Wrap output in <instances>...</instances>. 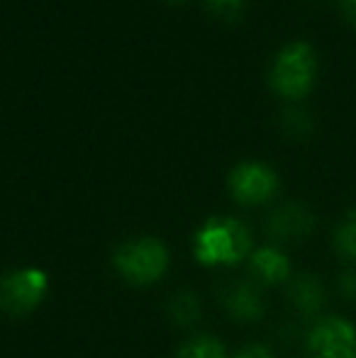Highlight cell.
Returning <instances> with one entry per match:
<instances>
[{"label": "cell", "mask_w": 356, "mask_h": 358, "mask_svg": "<svg viewBox=\"0 0 356 358\" xmlns=\"http://www.w3.org/2000/svg\"><path fill=\"white\" fill-rule=\"evenodd\" d=\"M288 297L295 310L310 317L318 315L325 305V290L315 275H298L288 287Z\"/></svg>", "instance_id": "obj_10"}, {"label": "cell", "mask_w": 356, "mask_h": 358, "mask_svg": "<svg viewBox=\"0 0 356 358\" xmlns=\"http://www.w3.org/2000/svg\"><path fill=\"white\" fill-rule=\"evenodd\" d=\"M313 227L315 217L305 205L285 203L271 213L266 229L276 241H300L313 231Z\"/></svg>", "instance_id": "obj_7"}, {"label": "cell", "mask_w": 356, "mask_h": 358, "mask_svg": "<svg viewBox=\"0 0 356 358\" xmlns=\"http://www.w3.org/2000/svg\"><path fill=\"white\" fill-rule=\"evenodd\" d=\"M247 0H208V5L218 15H237L244 8Z\"/></svg>", "instance_id": "obj_15"}, {"label": "cell", "mask_w": 356, "mask_h": 358, "mask_svg": "<svg viewBox=\"0 0 356 358\" xmlns=\"http://www.w3.org/2000/svg\"><path fill=\"white\" fill-rule=\"evenodd\" d=\"M229 193L239 205H264L278 193V173L264 161H242L229 171Z\"/></svg>", "instance_id": "obj_5"}, {"label": "cell", "mask_w": 356, "mask_h": 358, "mask_svg": "<svg viewBox=\"0 0 356 358\" xmlns=\"http://www.w3.org/2000/svg\"><path fill=\"white\" fill-rule=\"evenodd\" d=\"M171 315L173 320L180 322V324H190V322L198 320L200 315V305L198 300H195V295H190V292H180L171 300Z\"/></svg>", "instance_id": "obj_13"}, {"label": "cell", "mask_w": 356, "mask_h": 358, "mask_svg": "<svg viewBox=\"0 0 356 358\" xmlns=\"http://www.w3.org/2000/svg\"><path fill=\"white\" fill-rule=\"evenodd\" d=\"M334 249L347 261H356V208L339 220L337 229H334Z\"/></svg>", "instance_id": "obj_11"}, {"label": "cell", "mask_w": 356, "mask_h": 358, "mask_svg": "<svg viewBox=\"0 0 356 358\" xmlns=\"http://www.w3.org/2000/svg\"><path fill=\"white\" fill-rule=\"evenodd\" d=\"M285 127L295 134H303L310 129V120L305 110H285Z\"/></svg>", "instance_id": "obj_14"}, {"label": "cell", "mask_w": 356, "mask_h": 358, "mask_svg": "<svg viewBox=\"0 0 356 358\" xmlns=\"http://www.w3.org/2000/svg\"><path fill=\"white\" fill-rule=\"evenodd\" d=\"M49 290V278L42 268H17L0 278V310L22 317L42 305Z\"/></svg>", "instance_id": "obj_4"}, {"label": "cell", "mask_w": 356, "mask_h": 358, "mask_svg": "<svg viewBox=\"0 0 356 358\" xmlns=\"http://www.w3.org/2000/svg\"><path fill=\"white\" fill-rule=\"evenodd\" d=\"M339 3V10H342V15L349 20L352 24H356V0H337Z\"/></svg>", "instance_id": "obj_18"}, {"label": "cell", "mask_w": 356, "mask_h": 358, "mask_svg": "<svg viewBox=\"0 0 356 358\" xmlns=\"http://www.w3.org/2000/svg\"><path fill=\"white\" fill-rule=\"evenodd\" d=\"M176 358H227V351L213 336H195L180 346Z\"/></svg>", "instance_id": "obj_12"}, {"label": "cell", "mask_w": 356, "mask_h": 358, "mask_svg": "<svg viewBox=\"0 0 356 358\" xmlns=\"http://www.w3.org/2000/svg\"><path fill=\"white\" fill-rule=\"evenodd\" d=\"M254 278L264 285H280L290 278V261L278 246H262L249 256Z\"/></svg>", "instance_id": "obj_8"}, {"label": "cell", "mask_w": 356, "mask_h": 358, "mask_svg": "<svg viewBox=\"0 0 356 358\" xmlns=\"http://www.w3.org/2000/svg\"><path fill=\"white\" fill-rule=\"evenodd\" d=\"M193 254L203 266H237L252 256V234L234 217H210L193 236Z\"/></svg>", "instance_id": "obj_1"}, {"label": "cell", "mask_w": 356, "mask_h": 358, "mask_svg": "<svg viewBox=\"0 0 356 358\" xmlns=\"http://www.w3.org/2000/svg\"><path fill=\"white\" fill-rule=\"evenodd\" d=\"M313 358H356V327L344 317H322L308 334Z\"/></svg>", "instance_id": "obj_6"}, {"label": "cell", "mask_w": 356, "mask_h": 358, "mask_svg": "<svg viewBox=\"0 0 356 358\" xmlns=\"http://www.w3.org/2000/svg\"><path fill=\"white\" fill-rule=\"evenodd\" d=\"M115 268L127 283L132 285H152L162 280L169 268V251L154 236H139V239L124 241L115 251Z\"/></svg>", "instance_id": "obj_3"}, {"label": "cell", "mask_w": 356, "mask_h": 358, "mask_svg": "<svg viewBox=\"0 0 356 358\" xmlns=\"http://www.w3.org/2000/svg\"><path fill=\"white\" fill-rule=\"evenodd\" d=\"M227 312L237 322H257L264 315V297L257 285L252 283H239L225 297Z\"/></svg>", "instance_id": "obj_9"}, {"label": "cell", "mask_w": 356, "mask_h": 358, "mask_svg": "<svg viewBox=\"0 0 356 358\" xmlns=\"http://www.w3.org/2000/svg\"><path fill=\"white\" fill-rule=\"evenodd\" d=\"M234 358H273V354L262 344H249V346H244L242 351H237Z\"/></svg>", "instance_id": "obj_16"}, {"label": "cell", "mask_w": 356, "mask_h": 358, "mask_svg": "<svg viewBox=\"0 0 356 358\" xmlns=\"http://www.w3.org/2000/svg\"><path fill=\"white\" fill-rule=\"evenodd\" d=\"M318 52L310 42L295 39L276 52L269 66V83L280 98L300 100L313 90L318 80Z\"/></svg>", "instance_id": "obj_2"}, {"label": "cell", "mask_w": 356, "mask_h": 358, "mask_svg": "<svg viewBox=\"0 0 356 358\" xmlns=\"http://www.w3.org/2000/svg\"><path fill=\"white\" fill-rule=\"evenodd\" d=\"M339 290H342L349 300H356V271L342 273V278H339Z\"/></svg>", "instance_id": "obj_17"}]
</instances>
